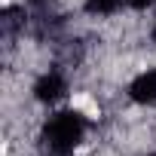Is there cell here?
Wrapping results in <instances>:
<instances>
[{
	"label": "cell",
	"instance_id": "6da1fadb",
	"mask_svg": "<svg viewBox=\"0 0 156 156\" xmlns=\"http://www.w3.org/2000/svg\"><path fill=\"white\" fill-rule=\"evenodd\" d=\"M83 132H86V122L80 113L73 110H64V113H55L46 126H43V150L49 156H67L76 150V144L83 141Z\"/></svg>",
	"mask_w": 156,
	"mask_h": 156
},
{
	"label": "cell",
	"instance_id": "7a4b0ae2",
	"mask_svg": "<svg viewBox=\"0 0 156 156\" xmlns=\"http://www.w3.org/2000/svg\"><path fill=\"white\" fill-rule=\"evenodd\" d=\"M64 92H67V80H64L58 70L43 73L40 80L34 83V98L43 101V104H55L58 98H64Z\"/></svg>",
	"mask_w": 156,
	"mask_h": 156
},
{
	"label": "cell",
	"instance_id": "3957f363",
	"mask_svg": "<svg viewBox=\"0 0 156 156\" xmlns=\"http://www.w3.org/2000/svg\"><path fill=\"white\" fill-rule=\"evenodd\" d=\"M129 95L138 104H153L156 101V70H144L129 83Z\"/></svg>",
	"mask_w": 156,
	"mask_h": 156
},
{
	"label": "cell",
	"instance_id": "277c9868",
	"mask_svg": "<svg viewBox=\"0 0 156 156\" xmlns=\"http://www.w3.org/2000/svg\"><path fill=\"white\" fill-rule=\"evenodd\" d=\"M119 6H122V0H86L89 16H113Z\"/></svg>",
	"mask_w": 156,
	"mask_h": 156
},
{
	"label": "cell",
	"instance_id": "5b68a950",
	"mask_svg": "<svg viewBox=\"0 0 156 156\" xmlns=\"http://www.w3.org/2000/svg\"><path fill=\"white\" fill-rule=\"evenodd\" d=\"M129 6H135V9H147V6H153L156 0H126Z\"/></svg>",
	"mask_w": 156,
	"mask_h": 156
},
{
	"label": "cell",
	"instance_id": "8992f818",
	"mask_svg": "<svg viewBox=\"0 0 156 156\" xmlns=\"http://www.w3.org/2000/svg\"><path fill=\"white\" fill-rule=\"evenodd\" d=\"M150 37H153V43H156V25H153V34H150Z\"/></svg>",
	"mask_w": 156,
	"mask_h": 156
},
{
	"label": "cell",
	"instance_id": "52a82bcc",
	"mask_svg": "<svg viewBox=\"0 0 156 156\" xmlns=\"http://www.w3.org/2000/svg\"><path fill=\"white\" fill-rule=\"evenodd\" d=\"M150 156H156V153H150Z\"/></svg>",
	"mask_w": 156,
	"mask_h": 156
}]
</instances>
